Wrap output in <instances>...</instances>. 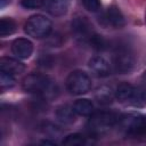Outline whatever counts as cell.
<instances>
[{
    "mask_svg": "<svg viewBox=\"0 0 146 146\" xmlns=\"http://www.w3.org/2000/svg\"><path fill=\"white\" fill-rule=\"evenodd\" d=\"M15 83H16V80H15L13 74H9V73L0 71V86H1L2 90L14 87Z\"/></svg>",
    "mask_w": 146,
    "mask_h": 146,
    "instance_id": "obj_19",
    "label": "cell"
},
{
    "mask_svg": "<svg viewBox=\"0 0 146 146\" xmlns=\"http://www.w3.org/2000/svg\"><path fill=\"white\" fill-rule=\"evenodd\" d=\"M82 5L90 13H98L102 9L100 0H82Z\"/></svg>",
    "mask_w": 146,
    "mask_h": 146,
    "instance_id": "obj_21",
    "label": "cell"
},
{
    "mask_svg": "<svg viewBox=\"0 0 146 146\" xmlns=\"http://www.w3.org/2000/svg\"><path fill=\"white\" fill-rule=\"evenodd\" d=\"M63 144L67 146H82L87 144V137L81 133H71L65 137Z\"/></svg>",
    "mask_w": 146,
    "mask_h": 146,
    "instance_id": "obj_18",
    "label": "cell"
},
{
    "mask_svg": "<svg viewBox=\"0 0 146 146\" xmlns=\"http://www.w3.org/2000/svg\"><path fill=\"white\" fill-rule=\"evenodd\" d=\"M38 63H39V66H41L43 68H49V67H51L54 65V59L49 55H43V56H41L39 58Z\"/></svg>",
    "mask_w": 146,
    "mask_h": 146,
    "instance_id": "obj_23",
    "label": "cell"
},
{
    "mask_svg": "<svg viewBox=\"0 0 146 146\" xmlns=\"http://www.w3.org/2000/svg\"><path fill=\"white\" fill-rule=\"evenodd\" d=\"M71 30L74 39L82 44H89L91 38L96 33L91 22L86 16L74 17L71 22Z\"/></svg>",
    "mask_w": 146,
    "mask_h": 146,
    "instance_id": "obj_6",
    "label": "cell"
},
{
    "mask_svg": "<svg viewBox=\"0 0 146 146\" xmlns=\"http://www.w3.org/2000/svg\"><path fill=\"white\" fill-rule=\"evenodd\" d=\"M88 66L90 71L98 78H106L112 72L111 63L103 56H94L89 60Z\"/></svg>",
    "mask_w": 146,
    "mask_h": 146,
    "instance_id": "obj_9",
    "label": "cell"
},
{
    "mask_svg": "<svg viewBox=\"0 0 146 146\" xmlns=\"http://www.w3.org/2000/svg\"><path fill=\"white\" fill-rule=\"evenodd\" d=\"M8 1H9V0H0V6H1V7H5V5H6Z\"/></svg>",
    "mask_w": 146,
    "mask_h": 146,
    "instance_id": "obj_26",
    "label": "cell"
},
{
    "mask_svg": "<svg viewBox=\"0 0 146 146\" xmlns=\"http://www.w3.org/2000/svg\"><path fill=\"white\" fill-rule=\"evenodd\" d=\"M47 38H49V44L51 46V47H59L60 46V42H57V40H59V41H62V39H60V36L58 35V34H54V35H51L50 36V34L47 36Z\"/></svg>",
    "mask_w": 146,
    "mask_h": 146,
    "instance_id": "obj_24",
    "label": "cell"
},
{
    "mask_svg": "<svg viewBox=\"0 0 146 146\" xmlns=\"http://www.w3.org/2000/svg\"><path fill=\"white\" fill-rule=\"evenodd\" d=\"M119 116L112 112H97L90 115L87 123V129L90 135H102L116 125Z\"/></svg>",
    "mask_w": 146,
    "mask_h": 146,
    "instance_id": "obj_3",
    "label": "cell"
},
{
    "mask_svg": "<svg viewBox=\"0 0 146 146\" xmlns=\"http://www.w3.org/2000/svg\"><path fill=\"white\" fill-rule=\"evenodd\" d=\"M95 96H96L97 102H98L99 104H103V105H107V104L112 103L113 97H114V95H113L111 88L105 87V86L98 88Z\"/></svg>",
    "mask_w": 146,
    "mask_h": 146,
    "instance_id": "obj_17",
    "label": "cell"
},
{
    "mask_svg": "<svg viewBox=\"0 0 146 146\" xmlns=\"http://www.w3.org/2000/svg\"><path fill=\"white\" fill-rule=\"evenodd\" d=\"M116 125L123 135L129 137L146 135V116L139 113H128L119 116Z\"/></svg>",
    "mask_w": 146,
    "mask_h": 146,
    "instance_id": "obj_2",
    "label": "cell"
},
{
    "mask_svg": "<svg viewBox=\"0 0 146 146\" xmlns=\"http://www.w3.org/2000/svg\"><path fill=\"white\" fill-rule=\"evenodd\" d=\"M52 30V23L43 15H33L24 24V31L34 39L47 38Z\"/></svg>",
    "mask_w": 146,
    "mask_h": 146,
    "instance_id": "obj_5",
    "label": "cell"
},
{
    "mask_svg": "<svg viewBox=\"0 0 146 146\" xmlns=\"http://www.w3.org/2000/svg\"><path fill=\"white\" fill-rule=\"evenodd\" d=\"M11 52L18 59H27L33 52V43L25 38L15 39L11 43Z\"/></svg>",
    "mask_w": 146,
    "mask_h": 146,
    "instance_id": "obj_10",
    "label": "cell"
},
{
    "mask_svg": "<svg viewBox=\"0 0 146 146\" xmlns=\"http://www.w3.org/2000/svg\"><path fill=\"white\" fill-rule=\"evenodd\" d=\"M25 70V65L19 62L18 59L10 58V57H2L0 58V71L16 75L23 73Z\"/></svg>",
    "mask_w": 146,
    "mask_h": 146,
    "instance_id": "obj_11",
    "label": "cell"
},
{
    "mask_svg": "<svg viewBox=\"0 0 146 146\" xmlns=\"http://www.w3.org/2000/svg\"><path fill=\"white\" fill-rule=\"evenodd\" d=\"M16 31V23L13 18L2 17L0 19V36L5 38Z\"/></svg>",
    "mask_w": 146,
    "mask_h": 146,
    "instance_id": "obj_16",
    "label": "cell"
},
{
    "mask_svg": "<svg viewBox=\"0 0 146 146\" xmlns=\"http://www.w3.org/2000/svg\"><path fill=\"white\" fill-rule=\"evenodd\" d=\"M22 88L24 91L34 94L43 99L51 98L57 92V87L54 80L50 76L40 73H32L26 75L23 79Z\"/></svg>",
    "mask_w": 146,
    "mask_h": 146,
    "instance_id": "obj_1",
    "label": "cell"
},
{
    "mask_svg": "<svg viewBox=\"0 0 146 146\" xmlns=\"http://www.w3.org/2000/svg\"><path fill=\"white\" fill-rule=\"evenodd\" d=\"M19 3L25 9H38L44 5V0H19Z\"/></svg>",
    "mask_w": 146,
    "mask_h": 146,
    "instance_id": "obj_22",
    "label": "cell"
},
{
    "mask_svg": "<svg viewBox=\"0 0 146 146\" xmlns=\"http://www.w3.org/2000/svg\"><path fill=\"white\" fill-rule=\"evenodd\" d=\"M89 44H90L94 49H96V50H104V49L107 48V41H106L102 35H99V34H97V33H95V35L91 38Z\"/></svg>",
    "mask_w": 146,
    "mask_h": 146,
    "instance_id": "obj_20",
    "label": "cell"
},
{
    "mask_svg": "<svg viewBox=\"0 0 146 146\" xmlns=\"http://www.w3.org/2000/svg\"><path fill=\"white\" fill-rule=\"evenodd\" d=\"M115 97L119 102L136 107L146 105V92L130 83H121L115 90Z\"/></svg>",
    "mask_w": 146,
    "mask_h": 146,
    "instance_id": "obj_4",
    "label": "cell"
},
{
    "mask_svg": "<svg viewBox=\"0 0 146 146\" xmlns=\"http://www.w3.org/2000/svg\"><path fill=\"white\" fill-rule=\"evenodd\" d=\"M66 89L72 95H83L91 89V79L83 71H73L66 79Z\"/></svg>",
    "mask_w": 146,
    "mask_h": 146,
    "instance_id": "obj_7",
    "label": "cell"
},
{
    "mask_svg": "<svg viewBox=\"0 0 146 146\" xmlns=\"http://www.w3.org/2000/svg\"><path fill=\"white\" fill-rule=\"evenodd\" d=\"M105 17H106V22L115 29H121L125 24L124 16L120 10V8L116 6H110L106 10Z\"/></svg>",
    "mask_w": 146,
    "mask_h": 146,
    "instance_id": "obj_12",
    "label": "cell"
},
{
    "mask_svg": "<svg viewBox=\"0 0 146 146\" xmlns=\"http://www.w3.org/2000/svg\"><path fill=\"white\" fill-rule=\"evenodd\" d=\"M75 112L73 110V106L70 105H60L56 108L55 115L58 122L62 124H71L75 121Z\"/></svg>",
    "mask_w": 146,
    "mask_h": 146,
    "instance_id": "obj_14",
    "label": "cell"
},
{
    "mask_svg": "<svg viewBox=\"0 0 146 146\" xmlns=\"http://www.w3.org/2000/svg\"><path fill=\"white\" fill-rule=\"evenodd\" d=\"M41 144H44V145H56L55 141H50V140H42Z\"/></svg>",
    "mask_w": 146,
    "mask_h": 146,
    "instance_id": "obj_25",
    "label": "cell"
},
{
    "mask_svg": "<svg viewBox=\"0 0 146 146\" xmlns=\"http://www.w3.org/2000/svg\"><path fill=\"white\" fill-rule=\"evenodd\" d=\"M70 5L71 0H48L46 9L52 16H63L68 11Z\"/></svg>",
    "mask_w": 146,
    "mask_h": 146,
    "instance_id": "obj_13",
    "label": "cell"
},
{
    "mask_svg": "<svg viewBox=\"0 0 146 146\" xmlns=\"http://www.w3.org/2000/svg\"><path fill=\"white\" fill-rule=\"evenodd\" d=\"M135 65V58L132 52L124 47H117L113 55L114 71L120 74L129 73Z\"/></svg>",
    "mask_w": 146,
    "mask_h": 146,
    "instance_id": "obj_8",
    "label": "cell"
},
{
    "mask_svg": "<svg viewBox=\"0 0 146 146\" xmlns=\"http://www.w3.org/2000/svg\"><path fill=\"white\" fill-rule=\"evenodd\" d=\"M73 110L78 115L81 116H89L94 113V104L90 99L80 98L76 99L73 104Z\"/></svg>",
    "mask_w": 146,
    "mask_h": 146,
    "instance_id": "obj_15",
    "label": "cell"
}]
</instances>
